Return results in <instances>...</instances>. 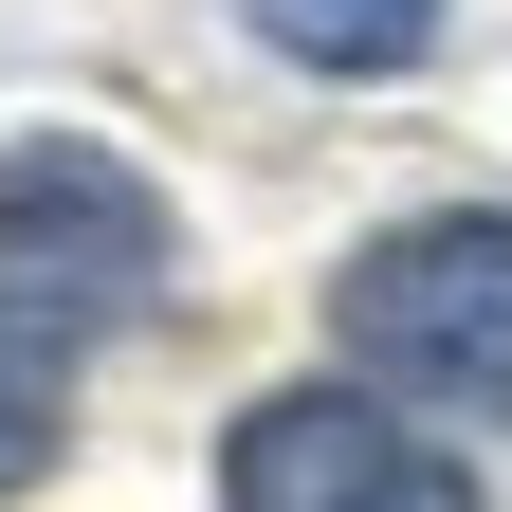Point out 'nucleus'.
<instances>
[{"label": "nucleus", "instance_id": "nucleus-1", "mask_svg": "<svg viewBox=\"0 0 512 512\" xmlns=\"http://www.w3.org/2000/svg\"><path fill=\"white\" fill-rule=\"evenodd\" d=\"M330 330L366 384H403V403H458V421H512V220L458 202V220H403L348 256Z\"/></svg>", "mask_w": 512, "mask_h": 512}, {"label": "nucleus", "instance_id": "nucleus-2", "mask_svg": "<svg viewBox=\"0 0 512 512\" xmlns=\"http://www.w3.org/2000/svg\"><path fill=\"white\" fill-rule=\"evenodd\" d=\"M0 293L55 311V330H128V311L165 293V202H147V165H110L92 128H19L0 147Z\"/></svg>", "mask_w": 512, "mask_h": 512}, {"label": "nucleus", "instance_id": "nucleus-3", "mask_svg": "<svg viewBox=\"0 0 512 512\" xmlns=\"http://www.w3.org/2000/svg\"><path fill=\"white\" fill-rule=\"evenodd\" d=\"M220 512H476V494H458V458L421 421L348 403V384H275L220 439Z\"/></svg>", "mask_w": 512, "mask_h": 512}, {"label": "nucleus", "instance_id": "nucleus-4", "mask_svg": "<svg viewBox=\"0 0 512 512\" xmlns=\"http://www.w3.org/2000/svg\"><path fill=\"white\" fill-rule=\"evenodd\" d=\"M256 37L293 55V74H403V55L439 37V0H238Z\"/></svg>", "mask_w": 512, "mask_h": 512}, {"label": "nucleus", "instance_id": "nucleus-5", "mask_svg": "<svg viewBox=\"0 0 512 512\" xmlns=\"http://www.w3.org/2000/svg\"><path fill=\"white\" fill-rule=\"evenodd\" d=\"M55 421H74V330L0 293V494H19V476L55 458Z\"/></svg>", "mask_w": 512, "mask_h": 512}]
</instances>
